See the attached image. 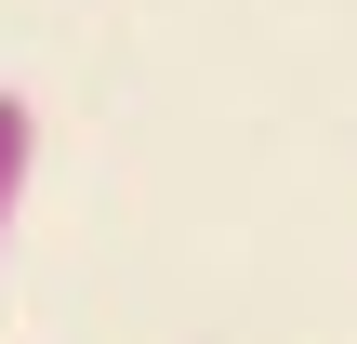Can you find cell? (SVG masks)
<instances>
[{
	"label": "cell",
	"instance_id": "cell-1",
	"mask_svg": "<svg viewBox=\"0 0 357 344\" xmlns=\"http://www.w3.org/2000/svg\"><path fill=\"white\" fill-rule=\"evenodd\" d=\"M26 172H40V106L0 93V239H13V212H26Z\"/></svg>",
	"mask_w": 357,
	"mask_h": 344
}]
</instances>
